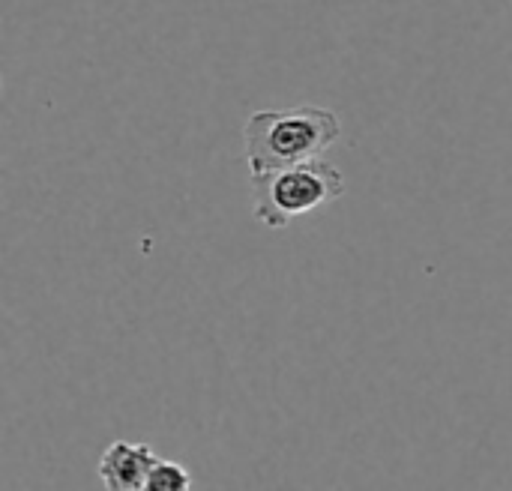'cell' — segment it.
Wrapping results in <instances>:
<instances>
[{
	"instance_id": "3",
	"label": "cell",
	"mask_w": 512,
	"mask_h": 491,
	"mask_svg": "<svg viewBox=\"0 0 512 491\" xmlns=\"http://www.w3.org/2000/svg\"><path fill=\"white\" fill-rule=\"evenodd\" d=\"M153 462L156 453L150 444L114 441L99 459V480L111 491H144Z\"/></svg>"
},
{
	"instance_id": "2",
	"label": "cell",
	"mask_w": 512,
	"mask_h": 491,
	"mask_svg": "<svg viewBox=\"0 0 512 491\" xmlns=\"http://www.w3.org/2000/svg\"><path fill=\"white\" fill-rule=\"evenodd\" d=\"M345 174L327 159L252 171V213L264 228H285L294 219L342 198Z\"/></svg>"
},
{
	"instance_id": "1",
	"label": "cell",
	"mask_w": 512,
	"mask_h": 491,
	"mask_svg": "<svg viewBox=\"0 0 512 491\" xmlns=\"http://www.w3.org/2000/svg\"><path fill=\"white\" fill-rule=\"evenodd\" d=\"M342 135V120L330 108L291 105L255 111L243 126V147L249 171L285 168L321 159Z\"/></svg>"
},
{
	"instance_id": "4",
	"label": "cell",
	"mask_w": 512,
	"mask_h": 491,
	"mask_svg": "<svg viewBox=\"0 0 512 491\" xmlns=\"http://www.w3.org/2000/svg\"><path fill=\"white\" fill-rule=\"evenodd\" d=\"M192 489V474L180 465V462H165V459H156L150 474H147V483L144 491H189Z\"/></svg>"
}]
</instances>
